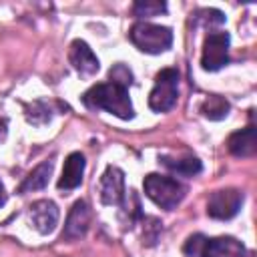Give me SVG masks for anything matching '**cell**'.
Returning a JSON list of instances; mask_svg holds the SVG:
<instances>
[{
	"label": "cell",
	"mask_w": 257,
	"mask_h": 257,
	"mask_svg": "<svg viewBox=\"0 0 257 257\" xmlns=\"http://www.w3.org/2000/svg\"><path fill=\"white\" fill-rule=\"evenodd\" d=\"M82 102L88 108H102L118 118H133L135 110H133V102L128 98V88L116 82H100L90 86L84 94H82Z\"/></svg>",
	"instance_id": "1"
},
{
	"label": "cell",
	"mask_w": 257,
	"mask_h": 257,
	"mask_svg": "<svg viewBox=\"0 0 257 257\" xmlns=\"http://www.w3.org/2000/svg\"><path fill=\"white\" fill-rule=\"evenodd\" d=\"M185 253L193 257H251L247 247L235 237H213L193 235L185 243Z\"/></svg>",
	"instance_id": "2"
},
{
	"label": "cell",
	"mask_w": 257,
	"mask_h": 257,
	"mask_svg": "<svg viewBox=\"0 0 257 257\" xmlns=\"http://www.w3.org/2000/svg\"><path fill=\"white\" fill-rule=\"evenodd\" d=\"M143 187H145L147 197L155 205H159L167 211L177 209V205L185 199V193H187V187L181 181L167 177V175H157V173L147 175Z\"/></svg>",
	"instance_id": "3"
},
{
	"label": "cell",
	"mask_w": 257,
	"mask_h": 257,
	"mask_svg": "<svg viewBox=\"0 0 257 257\" xmlns=\"http://www.w3.org/2000/svg\"><path fill=\"white\" fill-rule=\"evenodd\" d=\"M131 42L147 54H159L165 52L167 48H171L173 44V32L167 26H159V24H151L145 20H139L133 24L131 32Z\"/></svg>",
	"instance_id": "4"
},
{
	"label": "cell",
	"mask_w": 257,
	"mask_h": 257,
	"mask_svg": "<svg viewBox=\"0 0 257 257\" xmlns=\"http://www.w3.org/2000/svg\"><path fill=\"white\" fill-rule=\"evenodd\" d=\"M179 98V72L175 68H163L157 74L155 86L149 94V106L155 112H167Z\"/></svg>",
	"instance_id": "5"
},
{
	"label": "cell",
	"mask_w": 257,
	"mask_h": 257,
	"mask_svg": "<svg viewBox=\"0 0 257 257\" xmlns=\"http://www.w3.org/2000/svg\"><path fill=\"white\" fill-rule=\"evenodd\" d=\"M229 32H211L203 42L201 64L205 70H219L229 62Z\"/></svg>",
	"instance_id": "6"
},
{
	"label": "cell",
	"mask_w": 257,
	"mask_h": 257,
	"mask_svg": "<svg viewBox=\"0 0 257 257\" xmlns=\"http://www.w3.org/2000/svg\"><path fill=\"white\" fill-rule=\"evenodd\" d=\"M243 205V193L237 191V189H221V191H215L211 197H209V203H207V213L209 217L213 219H231L239 213Z\"/></svg>",
	"instance_id": "7"
},
{
	"label": "cell",
	"mask_w": 257,
	"mask_h": 257,
	"mask_svg": "<svg viewBox=\"0 0 257 257\" xmlns=\"http://www.w3.org/2000/svg\"><path fill=\"white\" fill-rule=\"evenodd\" d=\"M100 201L104 205H122L124 201V173L118 167H106L100 179Z\"/></svg>",
	"instance_id": "8"
},
{
	"label": "cell",
	"mask_w": 257,
	"mask_h": 257,
	"mask_svg": "<svg viewBox=\"0 0 257 257\" xmlns=\"http://www.w3.org/2000/svg\"><path fill=\"white\" fill-rule=\"evenodd\" d=\"M68 60L74 66V70L80 76H94L100 68L96 54L90 50V46L84 40H74L68 50Z\"/></svg>",
	"instance_id": "9"
},
{
	"label": "cell",
	"mask_w": 257,
	"mask_h": 257,
	"mask_svg": "<svg viewBox=\"0 0 257 257\" xmlns=\"http://www.w3.org/2000/svg\"><path fill=\"white\" fill-rule=\"evenodd\" d=\"M28 215H30V221H32L34 229L42 235L52 233L56 223H58V207L48 199H40V201L32 203Z\"/></svg>",
	"instance_id": "10"
},
{
	"label": "cell",
	"mask_w": 257,
	"mask_h": 257,
	"mask_svg": "<svg viewBox=\"0 0 257 257\" xmlns=\"http://www.w3.org/2000/svg\"><path fill=\"white\" fill-rule=\"evenodd\" d=\"M90 225V209L86 201H76L68 213L66 225H64V239H80Z\"/></svg>",
	"instance_id": "11"
},
{
	"label": "cell",
	"mask_w": 257,
	"mask_h": 257,
	"mask_svg": "<svg viewBox=\"0 0 257 257\" xmlns=\"http://www.w3.org/2000/svg\"><path fill=\"white\" fill-rule=\"evenodd\" d=\"M84 155L82 153H70L64 161L62 167V177L58 181V189L60 191H72L82 183V175H84Z\"/></svg>",
	"instance_id": "12"
},
{
	"label": "cell",
	"mask_w": 257,
	"mask_h": 257,
	"mask_svg": "<svg viewBox=\"0 0 257 257\" xmlns=\"http://www.w3.org/2000/svg\"><path fill=\"white\" fill-rule=\"evenodd\" d=\"M227 147H229V151L235 157H251V155H255V151H257V133H255V126H247L243 131L233 133L229 137V141H227Z\"/></svg>",
	"instance_id": "13"
},
{
	"label": "cell",
	"mask_w": 257,
	"mask_h": 257,
	"mask_svg": "<svg viewBox=\"0 0 257 257\" xmlns=\"http://www.w3.org/2000/svg\"><path fill=\"white\" fill-rule=\"evenodd\" d=\"M50 173H52V163H50V161L40 163V165L26 177V181L20 185V193H28V191L44 189L46 183H48V179H50Z\"/></svg>",
	"instance_id": "14"
},
{
	"label": "cell",
	"mask_w": 257,
	"mask_h": 257,
	"mask_svg": "<svg viewBox=\"0 0 257 257\" xmlns=\"http://www.w3.org/2000/svg\"><path fill=\"white\" fill-rule=\"evenodd\" d=\"M229 108H231L229 100L223 98V96H219V94H211V96L201 104V112H203L207 118H211V120H221V118H225V116L229 114Z\"/></svg>",
	"instance_id": "15"
},
{
	"label": "cell",
	"mask_w": 257,
	"mask_h": 257,
	"mask_svg": "<svg viewBox=\"0 0 257 257\" xmlns=\"http://www.w3.org/2000/svg\"><path fill=\"white\" fill-rule=\"evenodd\" d=\"M163 165L167 169H171L173 173L177 175H183V177H193L197 173H201V161L195 159V157H187V159H167L163 157Z\"/></svg>",
	"instance_id": "16"
},
{
	"label": "cell",
	"mask_w": 257,
	"mask_h": 257,
	"mask_svg": "<svg viewBox=\"0 0 257 257\" xmlns=\"http://www.w3.org/2000/svg\"><path fill=\"white\" fill-rule=\"evenodd\" d=\"M133 12L139 18H151V16H159V14L167 12V4L159 2V0H139V2H135Z\"/></svg>",
	"instance_id": "17"
},
{
	"label": "cell",
	"mask_w": 257,
	"mask_h": 257,
	"mask_svg": "<svg viewBox=\"0 0 257 257\" xmlns=\"http://www.w3.org/2000/svg\"><path fill=\"white\" fill-rule=\"evenodd\" d=\"M108 76H110V82H116V84H122V86H131V82H133V72L124 66V64H116L114 68H110V72H108Z\"/></svg>",
	"instance_id": "18"
},
{
	"label": "cell",
	"mask_w": 257,
	"mask_h": 257,
	"mask_svg": "<svg viewBox=\"0 0 257 257\" xmlns=\"http://www.w3.org/2000/svg\"><path fill=\"white\" fill-rule=\"evenodd\" d=\"M197 18H201L205 24H223V22H225L223 12L213 10V8H209V10H199V12H197Z\"/></svg>",
	"instance_id": "19"
},
{
	"label": "cell",
	"mask_w": 257,
	"mask_h": 257,
	"mask_svg": "<svg viewBox=\"0 0 257 257\" xmlns=\"http://www.w3.org/2000/svg\"><path fill=\"white\" fill-rule=\"evenodd\" d=\"M6 203V191H4V185H2V181H0V207Z\"/></svg>",
	"instance_id": "20"
}]
</instances>
